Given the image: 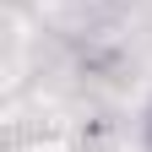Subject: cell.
Listing matches in <instances>:
<instances>
[{"instance_id":"1","label":"cell","mask_w":152,"mask_h":152,"mask_svg":"<svg viewBox=\"0 0 152 152\" xmlns=\"http://www.w3.org/2000/svg\"><path fill=\"white\" fill-rule=\"evenodd\" d=\"M147 136H152V120H147Z\"/></svg>"}]
</instances>
